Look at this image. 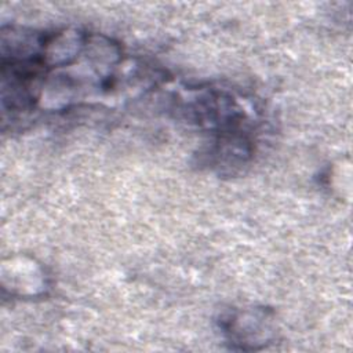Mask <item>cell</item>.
Returning a JSON list of instances; mask_svg holds the SVG:
<instances>
[{
	"label": "cell",
	"mask_w": 353,
	"mask_h": 353,
	"mask_svg": "<svg viewBox=\"0 0 353 353\" xmlns=\"http://www.w3.org/2000/svg\"><path fill=\"white\" fill-rule=\"evenodd\" d=\"M273 312L265 307L234 309L219 319V328L230 347L259 350L274 338Z\"/></svg>",
	"instance_id": "6da1fadb"
}]
</instances>
